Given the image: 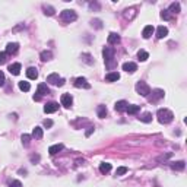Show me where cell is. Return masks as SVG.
Masks as SVG:
<instances>
[{
    "label": "cell",
    "mask_w": 187,
    "mask_h": 187,
    "mask_svg": "<svg viewBox=\"0 0 187 187\" xmlns=\"http://www.w3.org/2000/svg\"><path fill=\"white\" fill-rule=\"evenodd\" d=\"M157 117H158L159 123H162V124H168V123H171V121H173L174 114L170 110H167V108H159L158 113H157Z\"/></svg>",
    "instance_id": "6da1fadb"
},
{
    "label": "cell",
    "mask_w": 187,
    "mask_h": 187,
    "mask_svg": "<svg viewBox=\"0 0 187 187\" xmlns=\"http://www.w3.org/2000/svg\"><path fill=\"white\" fill-rule=\"evenodd\" d=\"M102 56H104V62L108 67L113 66V58H114V48L113 47H105L102 50Z\"/></svg>",
    "instance_id": "7a4b0ae2"
},
{
    "label": "cell",
    "mask_w": 187,
    "mask_h": 187,
    "mask_svg": "<svg viewBox=\"0 0 187 187\" xmlns=\"http://www.w3.org/2000/svg\"><path fill=\"white\" fill-rule=\"evenodd\" d=\"M134 89H136V92L140 94L142 96H148L149 94H151V88H149V85L146 82H138L136 86H134Z\"/></svg>",
    "instance_id": "3957f363"
},
{
    "label": "cell",
    "mask_w": 187,
    "mask_h": 187,
    "mask_svg": "<svg viewBox=\"0 0 187 187\" xmlns=\"http://www.w3.org/2000/svg\"><path fill=\"white\" fill-rule=\"evenodd\" d=\"M50 94V88L47 86V83H40L38 89H37V94L34 95V101H40L43 95H48Z\"/></svg>",
    "instance_id": "277c9868"
},
{
    "label": "cell",
    "mask_w": 187,
    "mask_h": 187,
    "mask_svg": "<svg viewBox=\"0 0 187 187\" xmlns=\"http://www.w3.org/2000/svg\"><path fill=\"white\" fill-rule=\"evenodd\" d=\"M60 18H62V21H64V22H73V21H76V13H75V10H70V9H64L60 13Z\"/></svg>",
    "instance_id": "5b68a950"
},
{
    "label": "cell",
    "mask_w": 187,
    "mask_h": 187,
    "mask_svg": "<svg viewBox=\"0 0 187 187\" xmlns=\"http://www.w3.org/2000/svg\"><path fill=\"white\" fill-rule=\"evenodd\" d=\"M47 82L48 83H51V85H57V86H63V85H64V79L58 76L57 73H51V75H48Z\"/></svg>",
    "instance_id": "8992f818"
},
{
    "label": "cell",
    "mask_w": 187,
    "mask_h": 187,
    "mask_svg": "<svg viewBox=\"0 0 187 187\" xmlns=\"http://www.w3.org/2000/svg\"><path fill=\"white\" fill-rule=\"evenodd\" d=\"M60 102H62V105L64 107V108H70L73 104V98L70 94H63L62 98H60Z\"/></svg>",
    "instance_id": "52a82bcc"
},
{
    "label": "cell",
    "mask_w": 187,
    "mask_h": 187,
    "mask_svg": "<svg viewBox=\"0 0 187 187\" xmlns=\"http://www.w3.org/2000/svg\"><path fill=\"white\" fill-rule=\"evenodd\" d=\"M75 86L76 88H85V89H89L91 85L88 83V81L85 77H77L76 81H75Z\"/></svg>",
    "instance_id": "ba28073f"
},
{
    "label": "cell",
    "mask_w": 187,
    "mask_h": 187,
    "mask_svg": "<svg viewBox=\"0 0 187 187\" xmlns=\"http://www.w3.org/2000/svg\"><path fill=\"white\" fill-rule=\"evenodd\" d=\"M57 110H58V104H57V102H48V104L44 105V111H45L47 114H50V113H56Z\"/></svg>",
    "instance_id": "9c48e42d"
},
{
    "label": "cell",
    "mask_w": 187,
    "mask_h": 187,
    "mask_svg": "<svg viewBox=\"0 0 187 187\" xmlns=\"http://www.w3.org/2000/svg\"><path fill=\"white\" fill-rule=\"evenodd\" d=\"M19 50V44L18 43H9L6 45V53L7 54H15Z\"/></svg>",
    "instance_id": "30bf717a"
},
{
    "label": "cell",
    "mask_w": 187,
    "mask_h": 187,
    "mask_svg": "<svg viewBox=\"0 0 187 187\" xmlns=\"http://www.w3.org/2000/svg\"><path fill=\"white\" fill-rule=\"evenodd\" d=\"M123 70H126L127 73H134L138 70V66H136V63H132V62L124 63L123 64Z\"/></svg>",
    "instance_id": "8fae6325"
},
{
    "label": "cell",
    "mask_w": 187,
    "mask_h": 187,
    "mask_svg": "<svg viewBox=\"0 0 187 187\" xmlns=\"http://www.w3.org/2000/svg\"><path fill=\"white\" fill-rule=\"evenodd\" d=\"M152 34H154V26H152V25H146V26L143 28V31H142V35H143L145 40L151 38Z\"/></svg>",
    "instance_id": "7c38bea8"
},
{
    "label": "cell",
    "mask_w": 187,
    "mask_h": 187,
    "mask_svg": "<svg viewBox=\"0 0 187 187\" xmlns=\"http://www.w3.org/2000/svg\"><path fill=\"white\" fill-rule=\"evenodd\" d=\"M12 75H15V76H18L21 73V63H13V64H10L9 69H7Z\"/></svg>",
    "instance_id": "4fadbf2b"
},
{
    "label": "cell",
    "mask_w": 187,
    "mask_h": 187,
    "mask_svg": "<svg viewBox=\"0 0 187 187\" xmlns=\"http://www.w3.org/2000/svg\"><path fill=\"white\" fill-rule=\"evenodd\" d=\"M127 105H129V104H127V102H126V101H117V102H115V105H114V108H115V111H119V113H121V111H126V108H127Z\"/></svg>",
    "instance_id": "5bb4252c"
},
{
    "label": "cell",
    "mask_w": 187,
    "mask_h": 187,
    "mask_svg": "<svg viewBox=\"0 0 187 187\" xmlns=\"http://www.w3.org/2000/svg\"><path fill=\"white\" fill-rule=\"evenodd\" d=\"M168 35V29L164 26V25H161V26H158V29H157V37L158 38H165Z\"/></svg>",
    "instance_id": "9a60e30c"
},
{
    "label": "cell",
    "mask_w": 187,
    "mask_h": 187,
    "mask_svg": "<svg viewBox=\"0 0 187 187\" xmlns=\"http://www.w3.org/2000/svg\"><path fill=\"white\" fill-rule=\"evenodd\" d=\"M119 79H120V73L119 72H111L105 76V81H108V82H117Z\"/></svg>",
    "instance_id": "2e32d148"
},
{
    "label": "cell",
    "mask_w": 187,
    "mask_h": 187,
    "mask_svg": "<svg viewBox=\"0 0 187 187\" xmlns=\"http://www.w3.org/2000/svg\"><path fill=\"white\" fill-rule=\"evenodd\" d=\"M62 149H63V145L62 143L53 145V146H50V148H48V154H50V155H56L57 152H60Z\"/></svg>",
    "instance_id": "e0dca14e"
},
{
    "label": "cell",
    "mask_w": 187,
    "mask_h": 187,
    "mask_svg": "<svg viewBox=\"0 0 187 187\" xmlns=\"http://www.w3.org/2000/svg\"><path fill=\"white\" fill-rule=\"evenodd\" d=\"M161 98H164L162 89H155V91H152V98H151V101H158V100H161Z\"/></svg>",
    "instance_id": "ac0fdd59"
},
{
    "label": "cell",
    "mask_w": 187,
    "mask_h": 187,
    "mask_svg": "<svg viewBox=\"0 0 187 187\" xmlns=\"http://www.w3.org/2000/svg\"><path fill=\"white\" fill-rule=\"evenodd\" d=\"M120 41V35L115 32H111L110 35H108V44H117Z\"/></svg>",
    "instance_id": "d6986e66"
},
{
    "label": "cell",
    "mask_w": 187,
    "mask_h": 187,
    "mask_svg": "<svg viewBox=\"0 0 187 187\" xmlns=\"http://www.w3.org/2000/svg\"><path fill=\"white\" fill-rule=\"evenodd\" d=\"M26 76H28L29 79H37V77H38L37 69H35V67H29L28 70H26Z\"/></svg>",
    "instance_id": "ffe728a7"
},
{
    "label": "cell",
    "mask_w": 187,
    "mask_h": 187,
    "mask_svg": "<svg viewBox=\"0 0 187 187\" xmlns=\"http://www.w3.org/2000/svg\"><path fill=\"white\" fill-rule=\"evenodd\" d=\"M96 113H98V117H100V119H105L107 107L105 105H98V108H96Z\"/></svg>",
    "instance_id": "44dd1931"
},
{
    "label": "cell",
    "mask_w": 187,
    "mask_h": 187,
    "mask_svg": "<svg viewBox=\"0 0 187 187\" xmlns=\"http://www.w3.org/2000/svg\"><path fill=\"white\" fill-rule=\"evenodd\" d=\"M100 171L102 174H107V173H110L111 171V164H108V162H102L100 165Z\"/></svg>",
    "instance_id": "7402d4cb"
},
{
    "label": "cell",
    "mask_w": 187,
    "mask_h": 187,
    "mask_svg": "<svg viewBox=\"0 0 187 187\" xmlns=\"http://www.w3.org/2000/svg\"><path fill=\"white\" fill-rule=\"evenodd\" d=\"M168 12H171V13H178V12H180V3H178V2H174V3H171V5H170V9H168Z\"/></svg>",
    "instance_id": "603a6c76"
},
{
    "label": "cell",
    "mask_w": 187,
    "mask_h": 187,
    "mask_svg": "<svg viewBox=\"0 0 187 187\" xmlns=\"http://www.w3.org/2000/svg\"><path fill=\"white\" fill-rule=\"evenodd\" d=\"M32 138L35 139H43V129L41 127H35L32 130Z\"/></svg>",
    "instance_id": "cb8c5ba5"
},
{
    "label": "cell",
    "mask_w": 187,
    "mask_h": 187,
    "mask_svg": "<svg viewBox=\"0 0 187 187\" xmlns=\"http://www.w3.org/2000/svg\"><path fill=\"white\" fill-rule=\"evenodd\" d=\"M140 121H143V123H151V121H152V114H151V113H143V114L140 115Z\"/></svg>",
    "instance_id": "d4e9b609"
},
{
    "label": "cell",
    "mask_w": 187,
    "mask_h": 187,
    "mask_svg": "<svg viewBox=\"0 0 187 187\" xmlns=\"http://www.w3.org/2000/svg\"><path fill=\"white\" fill-rule=\"evenodd\" d=\"M19 89H21V91H24V92H28L29 89H31V85H29V82L21 81V82H19Z\"/></svg>",
    "instance_id": "484cf974"
},
{
    "label": "cell",
    "mask_w": 187,
    "mask_h": 187,
    "mask_svg": "<svg viewBox=\"0 0 187 187\" xmlns=\"http://www.w3.org/2000/svg\"><path fill=\"white\" fill-rule=\"evenodd\" d=\"M138 57H139L140 62H146L149 58V54L145 51V50H139V53H138Z\"/></svg>",
    "instance_id": "4316f807"
},
{
    "label": "cell",
    "mask_w": 187,
    "mask_h": 187,
    "mask_svg": "<svg viewBox=\"0 0 187 187\" xmlns=\"http://www.w3.org/2000/svg\"><path fill=\"white\" fill-rule=\"evenodd\" d=\"M139 110H140L139 105H127V108H126V111H127L129 114H136Z\"/></svg>",
    "instance_id": "83f0119b"
},
{
    "label": "cell",
    "mask_w": 187,
    "mask_h": 187,
    "mask_svg": "<svg viewBox=\"0 0 187 187\" xmlns=\"http://www.w3.org/2000/svg\"><path fill=\"white\" fill-rule=\"evenodd\" d=\"M51 57H53V53H51V51H43V53H41V60H43V62L51 60Z\"/></svg>",
    "instance_id": "f1b7e54d"
},
{
    "label": "cell",
    "mask_w": 187,
    "mask_h": 187,
    "mask_svg": "<svg viewBox=\"0 0 187 187\" xmlns=\"http://www.w3.org/2000/svg\"><path fill=\"white\" fill-rule=\"evenodd\" d=\"M171 167H173L174 170H184L186 164H184V161H178V162H174Z\"/></svg>",
    "instance_id": "f546056e"
},
{
    "label": "cell",
    "mask_w": 187,
    "mask_h": 187,
    "mask_svg": "<svg viewBox=\"0 0 187 187\" xmlns=\"http://www.w3.org/2000/svg\"><path fill=\"white\" fill-rule=\"evenodd\" d=\"M43 9H44V13L48 15V16H51V15H54V9L51 7V6H43Z\"/></svg>",
    "instance_id": "4dcf8cb0"
},
{
    "label": "cell",
    "mask_w": 187,
    "mask_h": 187,
    "mask_svg": "<svg viewBox=\"0 0 187 187\" xmlns=\"http://www.w3.org/2000/svg\"><path fill=\"white\" fill-rule=\"evenodd\" d=\"M29 142H31V136H29V134H22V143H24L25 146H28Z\"/></svg>",
    "instance_id": "1f68e13d"
},
{
    "label": "cell",
    "mask_w": 187,
    "mask_h": 187,
    "mask_svg": "<svg viewBox=\"0 0 187 187\" xmlns=\"http://www.w3.org/2000/svg\"><path fill=\"white\" fill-rule=\"evenodd\" d=\"M129 171L126 167H120V168H117V171H115V175H123V174H126Z\"/></svg>",
    "instance_id": "d6a6232c"
},
{
    "label": "cell",
    "mask_w": 187,
    "mask_h": 187,
    "mask_svg": "<svg viewBox=\"0 0 187 187\" xmlns=\"http://www.w3.org/2000/svg\"><path fill=\"white\" fill-rule=\"evenodd\" d=\"M6 60H7V53H6V51H3V53H0V64H3V63H6Z\"/></svg>",
    "instance_id": "836d02e7"
},
{
    "label": "cell",
    "mask_w": 187,
    "mask_h": 187,
    "mask_svg": "<svg viewBox=\"0 0 187 187\" xmlns=\"http://www.w3.org/2000/svg\"><path fill=\"white\" fill-rule=\"evenodd\" d=\"M161 18H164V19H171V15H170V12L168 10H162L161 12Z\"/></svg>",
    "instance_id": "e575fe53"
},
{
    "label": "cell",
    "mask_w": 187,
    "mask_h": 187,
    "mask_svg": "<svg viewBox=\"0 0 187 187\" xmlns=\"http://www.w3.org/2000/svg\"><path fill=\"white\" fill-rule=\"evenodd\" d=\"M9 187H22V183L19 180H13V181L9 184Z\"/></svg>",
    "instance_id": "d590c367"
},
{
    "label": "cell",
    "mask_w": 187,
    "mask_h": 187,
    "mask_svg": "<svg viewBox=\"0 0 187 187\" xmlns=\"http://www.w3.org/2000/svg\"><path fill=\"white\" fill-rule=\"evenodd\" d=\"M5 85V73L0 70V86H3Z\"/></svg>",
    "instance_id": "8d00e7d4"
},
{
    "label": "cell",
    "mask_w": 187,
    "mask_h": 187,
    "mask_svg": "<svg viewBox=\"0 0 187 187\" xmlns=\"http://www.w3.org/2000/svg\"><path fill=\"white\" fill-rule=\"evenodd\" d=\"M44 126L45 127H51L53 126V120H44Z\"/></svg>",
    "instance_id": "74e56055"
},
{
    "label": "cell",
    "mask_w": 187,
    "mask_h": 187,
    "mask_svg": "<svg viewBox=\"0 0 187 187\" xmlns=\"http://www.w3.org/2000/svg\"><path fill=\"white\" fill-rule=\"evenodd\" d=\"M92 132H94V127H89V129L86 130V136H89V134H91Z\"/></svg>",
    "instance_id": "f35d334b"
},
{
    "label": "cell",
    "mask_w": 187,
    "mask_h": 187,
    "mask_svg": "<svg viewBox=\"0 0 187 187\" xmlns=\"http://www.w3.org/2000/svg\"><path fill=\"white\" fill-rule=\"evenodd\" d=\"M31 161H40V157H31Z\"/></svg>",
    "instance_id": "ab89813d"
}]
</instances>
